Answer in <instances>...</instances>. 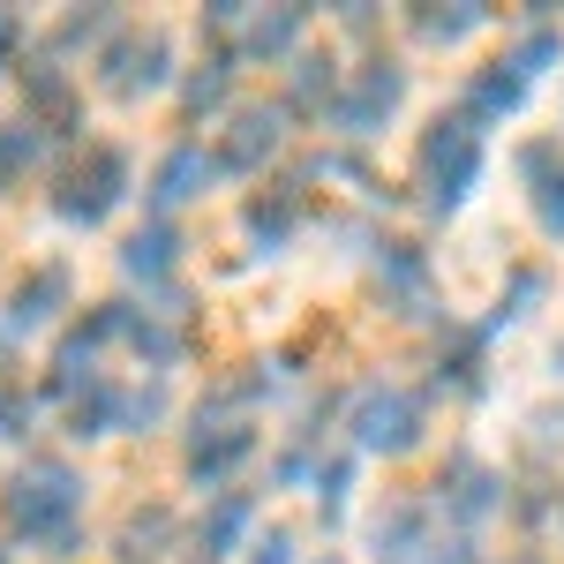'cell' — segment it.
<instances>
[{
	"label": "cell",
	"instance_id": "cell-13",
	"mask_svg": "<svg viewBox=\"0 0 564 564\" xmlns=\"http://www.w3.org/2000/svg\"><path fill=\"white\" fill-rule=\"evenodd\" d=\"M226 98V61H212V76H188V106L204 113V106H218Z\"/></svg>",
	"mask_w": 564,
	"mask_h": 564
},
{
	"label": "cell",
	"instance_id": "cell-10",
	"mask_svg": "<svg viewBox=\"0 0 564 564\" xmlns=\"http://www.w3.org/2000/svg\"><path fill=\"white\" fill-rule=\"evenodd\" d=\"M53 294H61V271H39V279H31V294L15 286V324H39Z\"/></svg>",
	"mask_w": 564,
	"mask_h": 564
},
{
	"label": "cell",
	"instance_id": "cell-3",
	"mask_svg": "<svg viewBox=\"0 0 564 564\" xmlns=\"http://www.w3.org/2000/svg\"><path fill=\"white\" fill-rule=\"evenodd\" d=\"M121 159L113 151H90V174H68V188H61V212L68 218H98V212H113V196H121Z\"/></svg>",
	"mask_w": 564,
	"mask_h": 564
},
{
	"label": "cell",
	"instance_id": "cell-2",
	"mask_svg": "<svg viewBox=\"0 0 564 564\" xmlns=\"http://www.w3.org/2000/svg\"><path fill=\"white\" fill-rule=\"evenodd\" d=\"M475 166H481V151H475V129H436L430 143H422V181H430V196L436 204H459L467 196V181H475Z\"/></svg>",
	"mask_w": 564,
	"mask_h": 564
},
{
	"label": "cell",
	"instance_id": "cell-9",
	"mask_svg": "<svg viewBox=\"0 0 564 564\" xmlns=\"http://www.w3.org/2000/svg\"><path fill=\"white\" fill-rule=\"evenodd\" d=\"M279 143V113H241V135H234V166H249L257 151Z\"/></svg>",
	"mask_w": 564,
	"mask_h": 564
},
{
	"label": "cell",
	"instance_id": "cell-6",
	"mask_svg": "<svg viewBox=\"0 0 564 564\" xmlns=\"http://www.w3.org/2000/svg\"><path fill=\"white\" fill-rule=\"evenodd\" d=\"M113 90H151L159 76H166V39H143V45H121L113 61Z\"/></svg>",
	"mask_w": 564,
	"mask_h": 564
},
{
	"label": "cell",
	"instance_id": "cell-12",
	"mask_svg": "<svg viewBox=\"0 0 564 564\" xmlns=\"http://www.w3.org/2000/svg\"><path fill=\"white\" fill-rule=\"evenodd\" d=\"M23 430H31V399H23V384L0 377V436H23Z\"/></svg>",
	"mask_w": 564,
	"mask_h": 564
},
{
	"label": "cell",
	"instance_id": "cell-7",
	"mask_svg": "<svg viewBox=\"0 0 564 564\" xmlns=\"http://www.w3.org/2000/svg\"><path fill=\"white\" fill-rule=\"evenodd\" d=\"M204 174H212V166H204V151H196V143H181L174 159L159 166V196L181 204V196H196V181H204Z\"/></svg>",
	"mask_w": 564,
	"mask_h": 564
},
{
	"label": "cell",
	"instance_id": "cell-1",
	"mask_svg": "<svg viewBox=\"0 0 564 564\" xmlns=\"http://www.w3.org/2000/svg\"><path fill=\"white\" fill-rule=\"evenodd\" d=\"M8 520L23 527V534H61V527L76 520V481H68V467H31V475L8 489Z\"/></svg>",
	"mask_w": 564,
	"mask_h": 564
},
{
	"label": "cell",
	"instance_id": "cell-14",
	"mask_svg": "<svg viewBox=\"0 0 564 564\" xmlns=\"http://www.w3.org/2000/svg\"><path fill=\"white\" fill-rule=\"evenodd\" d=\"M257 564H286V542L271 534V542H263V557H257Z\"/></svg>",
	"mask_w": 564,
	"mask_h": 564
},
{
	"label": "cell",
	"instance_id": "cell-11",
	"mask_svg": "<svg viewBox=\"0 0 564 564\" xmlns=\"http://www.w3.org/2000/svg\"><path fill=\"white\" fill-rule=\"evenodd\" d=\"M31 159H39V135H31V129H0V181L23 174Z\"/></svg>",
	"mask_w": 564,
	"mask_h": 564
},
{
	"label": "cell",
	"instance_id": "cell-8",
	"mask_svg": "<svg viewBox=\"0 0 564 564\" xmlns=\"http://www.w3.org/2000/svg\"><path fill=\"white\" fill-rule=\"evenodd\" d=\"M174 249H181V234H174V226H151V234H135V241H129V271L159 279V271L174 263Z\"/></svg>",
	"mask_w": 564,
	"mask_h": 564
},
{
	"label": "cell",
	"instance_id": "cell-5",
	"mask_svg": "<svg viewBox=\"0 0 564 564\" xmlns=\"http://www.w3.org/2000/svg\"><path fill=\"white\" fill-rule=\"evenodd\" d=\"M391 106H399V68H369V76H361V84L339 98V129L361 135L377 113H391Z\"/></svg>",
	"mask_w": 564,
	"mask_h": 564
},
{
	"label": "cell",
	"instance_id": "cell-15",
	"mask_svg": "<svg viewBox=\"0 0 564 564\" xmlns=\"http://www.w3.org/2000/svg\"><path fill=\"white\" fill-rule=\"evenodd\" d=\"M8 53H15V23L0 15V61H8Z\"/></svg>",
	"mask_w": 564,
	"mask_h": 564
},
{
	"label": "cell",
	"instance_id": "cell-4",
	"mask_svg": "<svg viewBox=\"0 0 564 564\" xmlns=\"http://www.w3.org/2000/svg\"><path fill=\"white\" fill-rule=\"evenodd\" d=\"M414 430H422V414H414L406 391H377V399L361 406V444H377V452H406Z\"/></svg>",
	"mask_w": 564,
	"mask_h": 564
}]
</instances>
